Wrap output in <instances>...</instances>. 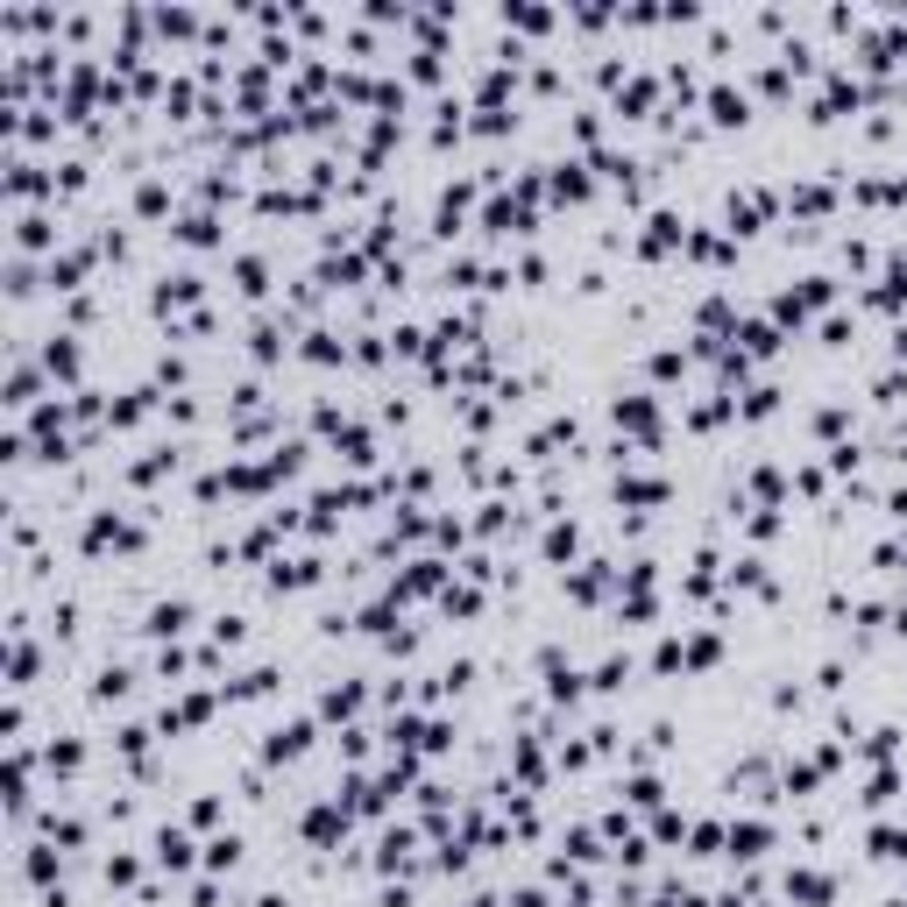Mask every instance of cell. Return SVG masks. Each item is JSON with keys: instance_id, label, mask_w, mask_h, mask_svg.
<instances>
[{"instance_id": "obj_1", "label": "cell", "mask_w": 907, "mask_h": 907, "mask_svg": "<svg viewBox=\"0 0 907 907\" xmlns=\"http://www.w3.org/2000/svg\"><path fill=\"white\" fill-rule=\"evenodd\" d=\"M617 504L624 511H659V504H674V482H659V475H617Z\"/></svg>"}, {"instance_id": "obj_2", "label": "cell", "mask_w": 907, "mask_h": 907, "mask_svg": "<svg viewBox=\"0 0 907 907\" xmlns=\"http://www.w3.org/2000/svg\"><path fill=\"white\" fill-rule=\"evenodd\" d=\"M36 362H43L50 383H78V369H86V355H78V334H50V341L36 348Z\"/></svg>"}, {"instance_id": "obj_3", "label": "cell", "mask_w": 907, "mask_h": 907, "mask_svg": "<svg viewBox=\"0 0 907 907\" xmlns=\"http://www.w3.org/2000/svg\"><path fill=\"white\" fill-rule=\"evenodd\" d=\"M149 858H156L163 872H192L206 851H192V830H178V822H171V830H156V837H149Z\"/></svg>"}, {"instance_id": "obj_4", "label": "cell", "mask_w": 907, "mask_h": 907, "mask_svg": "<svg viewBox=\"0 0 907 907\" xmlns=\"http://www.w3.org/2000/svg\"><path fill=\"white\" fill-rule=\"evenodd\" d=\"M737 865H759L766 851H773V822H759V815H745V822H730V844H723Z\"/></svg>"}, {"instance_id": "obj_5", "label": "cell", "mask_w": 907, "mask_h": 907, "mask_svg": "<svg viewBox=\"0 0 907 907\" xmlns=\"http://www.w3.org/2000/svg\"><path fill=\"white\" fill-rule=\"evenodd\" d=\"M312 745V716H291V723H277L270 737H263V766H284V759H298Z\"/></svg>"}, {"instance_id": "obj_6", "label": "cell", "mask_w": 907, "mask_h": 907, "mask_svg": "<svg viewBox=\"0 0 907 907\" xmlns=\"http://www.w3.org/2000/svg\"><path fill=\"white\" fill-rule=\"evenodd\" d=\"M780 886H787V900H794V907H830V900H837V879H830V872H815V865L787 872Z\"/></svg>"}, {"instance_id": "obj_7", "label": "cell", "mask_w": 907, "mask_h": 907, "mask_svg": "<svg viewBox=\"0 0 907 907\" xmlns=\"http://www.w3.org/2000/svg\"><path fill=\"white\" fill-rule=\"evenodd\" d=\"M178 468H185V447H178V440H163V447H149V454H142V461L128 468V482H135V489H149V482L178 475Z\"/></svg>"}, {"instance_id": "obj_8", "label": "cell", "mask_w": 907, "mask_h": 907, "mask_svg": "<svg viewBox=\"0 0 907 907\" xmlns=\"http://www.w3.org/2000/svg\"><path fill=\"white\" fill-rule=\"evenodd\" d=\"M15 249H22V256H43V249L57 256V220H50V213H22V220H15Z\"/></svg>"}, {"instance_id": "obj_9", "label": "cell", "mask_w": 907, "mask_h": 907, "mask_svg": "<svg viewBox=\"0 0 907 907\" xmlns=\"http://www.w3.org/2000/svg\"><path fill=\"white\" fill-rule=\"evenodd\" d=\"M43 766H50V780H78V766H86V737H50Z\"/></svg>"}, {"instance_id": "obj_10", "label": "cell", "mask_w": 907, "mask_h": 907, "mask_svg": "<svg viewBox=\"0 0 907 907\" xmlns=\"http://www.w3.org/2000/svg\"><path fill=\"white\" fill-rule=\"evenodd\" d=\"M539 553H546V567H567L574 553H582V532H574V518H553L546 539H539Z\"/></svg>"}, {"instance_id": "obj_11", "label": "cell", "mask_w": 907, "mask_h": 907, "mask_svg": "<svg viewBox=\"0 0 907 907\" xmlns=\"http://www.w3.org/2000/svg\"><path fill=\"white\" fill-rule=\"evenodd\" d=\"M185 624H192V603H185V596H171V603H156V610L142 617V631H149V638H178Z\"/></svg>"}, {"instance_id": "obj_12", "label": "cell", "mask_w": 907, "mask_h": 907, "mask_svg": "<svg viewBox=\"0 0 907 907\" xmlns=\"http://www.w3.org/2000/svg\"><path fill=\"white\" fill-rule=\"evenodd\" d=\"M199 291H206V284H199V270L163 277V284H156V312H171V305H199Z\"/></svg>"}, {"instance_id": "obj_13", "label": "cell", "mask_w": 907, "mask_h": 907, "mask_svg": "<svg viewBox=\"0 0 907 907\" xmlns=\"http://www.w3.org/2000/svg\"><path fill=\"white\" fill-rule=\"evenodd\" d=\"M716 659H723V638H716V631H695V638H681V667H688V674H709Z\"/></svg>"}, {"instance_id": "obj_14", "label": "cell", "mask_w": 907, "mask_h": 907, "mask_svg": "<svg viewBox=\"0 0 907 907\" xmlns=\"http://www.w3.org/2000/svg\"><path fill=\"white\" fill-rule=\"evenodd\" d=\"M355 709H362V681H334V688L319 695V716H326V723H341V716H355Z\"/></svg>"}, {"instance_id": "obj_15", "label": "cell", "mask_w": 907, "mask_h": 907, "mask_svg": "<svg viewBox=\"0 0 907 907\" xmlns=\"http://www.w3.org/2000/svg\"><path fill=\"white\" fill-rule=\"evenodd\" d=\"M730 589H752V596H773V574H766V560H759V553H745V560H730Z\"/></svg>"}, {"instance_id": "obj_16", "label": "cell", "mask_w": 907, "mask_h": 907, "mask_svg": "<svg viewBox=\"0 0 907 907\" xmlns=\"http://www.w3.org/2000/svg\"><path fill=\"white\" fill-rule=\"evenodd\" d=\"M865 851H872V858H907V830H900V822H872V830H865Z\"/></svg>"}, {"instance_id": "obj_17", "label": "cell", "mask_w": 907, "mask_h": 907, "mask_svg": "<svg viewBox=\"0 0 907 907\" xmlns=\"http://www.w3.org/2000/svg\"><path fill=\"white\" fill-rule=\"evenodd\" d=\"M773 411H780V390H773V383L737 390V419H773Z\"/></svg>"}, {"instance_id": "obj_18", "label": "cell", "mask_w": 907, "mask_h": 907, "mask_svg": "<svg viewBox=\"0 0 907 907\" xmlns=\"http://www.w3.org/2000/svg\"><path fill=\"white\" fill-rule=\"evenodd\" d=\"M107 886H114V893H142V858H135V851H114V858H107Z\"/></svg>"}, {"instance_id": "obj_19", "label": "cell", "mask_w": 907, "mask_h": 907, "mask_svg": "<svg viewBox=\"0 0 907 907\" xmlns=\"http://www.w3.org/2000/svg\"><path fill=\"white\" fill-rule=\"evenodd\" d=\"M128 688H135V674H128V667H100V674H93V702H100V709H107V702H121Z\"/></svg>"}, {"instance_id": "obj_20", "label": "cell", "mask_w": 907, "mask_h": 907, "mask_svg": "<svg viewBox=\"0 0 907 907\" xmlns=\"http://www.w3.org/2000/svg\"><path fill=\"white\" fill-rule=\"evenodd\" d=\"M234 284H241V298H263V291H270V263H263V256H241V263H234Z\"/></svg>"}, {"instance_id": "obj_21", "label": "cell", "mask_w": 907, "mask_h": 907, "mask_svg": "<svg viewBox=\"0 0 907 907\" xmlns=\"http://www.w3.org/2000/svg\"><path fill=\"white\" fill-rule=\"evenodd\" d=\"M872 766H886L893 752H900V723H879V730H865V745H858Z\"/></svg>"}, {"instance_id": "obj_22", "label": "cell", "mask_w": 907, "mask_h": 907, "mask_svg": "<svg viewBox=\"0 0 907 907\" xmlns=\"http://www.w3.org/2000/svg\"><path fill=\"white\" fill-rule=\"evenodd\" d=\"M178 241H185V249H213V241H220V220H213V213H192V220H178Z\"/></svg>"}, {"instance_id": "obj_23", "label": "cell", "mask_w": 907, "mask_h": 907, "mask_svg": "<svg viewBox=\"0 0 907 907\" xmlns=\"http://www.w3.org/2000/svg\"><path fill=\"white\" fill-rule=\"evenodd\" d=\"M624 681H631V659H624V652H610V659H603V667L589 674V688H596V695H617Z\"/></svg>"}, {"instance_id": "obj_24", "label": "cell", "mask_w": 907, "mask_h": 907, "mask_svg": "<svg viewBox=\"0 0 907 907\" xmlns=\"http://www.w3.org/2000/svg\"><path fill=\"white\" fill-rule=\"evenodd\" d=\"M617 794H624L631 808H659V794H667V787H659L652 773H624V787H617Z\"/></svg>"}, {"instance_id": "obj_25", "label": "cell", "mask_w": 907, "mask_h": 907, "mask_svg": "<svg viewBox=\"0 0 907 907\" xmlns=\"http://www.w3.org/2000/svg\"><path fill=\"white\" fill-rule=\"evenodd\" d=\"M199 865H206V872H234V865H241V837H234V830H227V837H213Z\"/></svg>"}, {"instance_id": "obj_26", "label": "cell", "mask_w": 907, "mask_h": 907, "mask_svg": "<svg viewBox=\"0 0 907 907\" xmlns=\"http://www.w3.org/2000/svg\"><path fill=\"white\" fill-rule=\"evenodd\" d=\"M709 114H716L723 128H737V121H745V93H730V86H716V93H709Z\"/></svg>"}, {"instance_id": "obj_27", "label": "cell", "mask_w": 907, "mask_h": 907, "mask_svg": "<svg viewBox=\"0 0 907 907\" xmlns=\"http://www.w3.org/2000/svg\"><path fill=\"white\" fill-rule=\"evenodd\" d=\"M688 844H695V858H716V851L730 844V830H723V822H695V830H688Z\"/></svg>"}, {"instance_id": "obj_28", "label": "cell", "mask_w": 907, "mask_h": 907, "mask_svg": "<svg viewBox=\"0 0 907 907\" xmlns=\"http://www.w3.org/2000/svg\"><path fill=\"white\" fill-rule=\"evenodd\" d=\"M206 631H213V652H220V645H241V638H249V617H234V610H220V617H213Z\"/></svg>"}, {"instance_id": "obj_29", "label": "cell", "mask_w": 907, "mask_h": 907, "mask_svg": "<svg viewBox=\"0 0 907 907\" xmlns=\"http://www.w3.org/2000/svg\"><path fill=\"white\" fill-rule=\"evenodd\" d=\"M553 199H589V171H582V163H560V178H553Z\"/></svg>"}, {"instance_id": "obj_30", "label": "cell", "mask_w": 907, "mask_h": 907, "mask_svg": "<svg viewBox=\"0 0 907 907\" xmlns=\"http://www.w3.org/2000/svg\"><path fill=\"white\" fill-rule=\"evenodd\" d=\"M893 794H900V773H893V766H879V773L865 780V808H886Z\"/></svg>"}, {"instance_id": "obj_31", "label": "cell", "mask_w": 907, "mask_h": 907, "mask_svg": "<svg viewBox=\"0 0 907 907\" xmlns=\"http://www.w3.org/2000/svg\"><path fill=\"white\" fill-rule=\"evenodd\" d=\"M681 376H688V355L681 348H659L652 355V383H681Z\"/></svg>"}, {"instance_id": "obj_32", "label": "cell", "mask_w": 907, "mask_h": 907, "mask_svg": "<svg viewBox=\"0 0 907 907\" xmlns=\"http://www.w3.org/2000/svg\"><path fill=\"white\" fill-rule=\"evenodd\" d=\"M440 610L447 617H482V596L475 589H440Z\"/></svg>"}, {"instance_id": "obj_33", "label": "cell", "mask_w": 907, "mask_h": 907, "mask_svg": "<svg viewBox=\"0 0 907 907\" xmlns=\"http://www.w3.org/2000/svg\"><path fill=\"white\" fill-rule=\"evenodd\" d=\"M220 815H227V808H220V794H199V801L185 808V822H192V830H213Z\"/></svg>"}, {"instance_id": "obj_34", "label": "cell", "mask_w": 907, "mask_h": 907, "mask_svg": "<svg viewBox=\"0 0 907 907\" xmlns=\"http://www.w3.org/2000/svg\"><path fill=\"white\" fill-rule=\"evenodd\" d=\"M844 426H851V411H844V404H830V411H815V433H822V440H837Z\"/></svg>"}, {"instance_id": "obj_35", "label": "cell", "mask_w": 907, "mask_h": 907, "mask_svg": "<svg viewBox=\"0 0 907 907\" xmlns=\"http://www.w3.org/2000/svg\"><path fill=\"white\" fill-rule=\"evenodd\" d=\"M858 461H865V454H858L851 440H837V447H830V475H858Z\"/></svg>"}, {"instance_id": "obj_36", "label": "cell", "mask_w": 907, "mask_h": 907, "mask_svg": "<svg viewBox=\"0 0 907 907\" xmlns=\"http://www.w3.org/2000/svg\"><path fill=\"white\" fill-rule=\"evenodd\" d=\"M822 348H851V319H837V312L822 319Z\"/></svg>"}, {"instance_id": "obj_37", "label": "cell", "mask_w": 907, "mask_h": 907, "mask_svg": "<svg viewBox=\"0 0 907 907\" xmlns=\"http://www.w3.org/2000/svg\"><path fill=\"white\" fill-rule=\"evenodd\" d=\"M652 837H659V844H674V837H688V822H681V815L667 808V815H659V822H652Z\"/></svg>"}, {"instance_id": "obj_38", "label": "cell", "mask_w": 907, "mask_h": 907, "mask_svg": "<svg viewBox=\"0 0 907 907\" xmlns=\"http://www.w3.org/2000/svg\"><path fill=\"white\" fill-rule=\"evenodd\" d=\"M185 376H192V369H185L178 355H163V362H156V383H185Z\"/></svg>"}, {"instance_id": "obj_39", "label": "cell", "mask_w": 907, "mask_h": 907, "mask_svg": "<svg viewBox=\"0 0 907 907\" xmlns=\"http://www.w3.org/2000/svg\"><path fill=\"white\" fill-rule=\"evenodd\" d=\"M511 907H553V900H546L539 886H525V893H511Z\"/></svg>"}, {"instance_id": "obj_40", "label": "cell", "mask_w": 907, "mask_h": 907, "mask_svg": "<svg viewBox=\"0 0 907 907\" xmlns=\"http://www.w3.org/2000/svg\"><path fill=\"white\" fill-rule=\"evenodd\" d=\"M893 362H907V319L893 326Z\"/></svg>"}, {"instance_id": "obj_41", "label": "cell", "mask_w": 907, "mask_h": 907, "mask_svg": "<svg viewBox=\"0 0 907 907\" xmlns=\"http://www.w3.org/2000/svg\"><path fill=\"white\" fill-rule=\"evenodd\" d=\"M256 907H291V900H284V893H263V900H256Z\"/></svg>"}]
</instances>
